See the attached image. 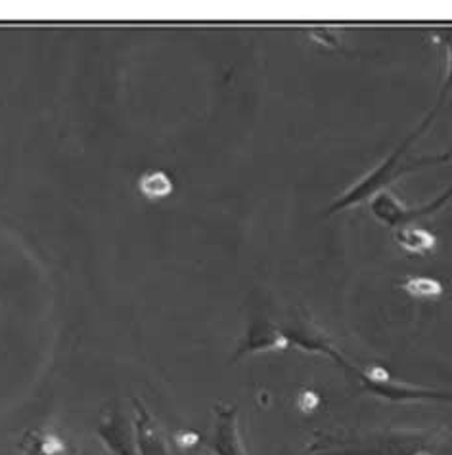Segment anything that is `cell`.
I'll list each match as a JSON object with an SVG mask.
<instances>
[{
  "mask_svg": "<svg viewBox=\"0 0 452 455\" xmlns=\"http://www.w3.org/2000/svg\"><path fill=\"white\" fill-rule=\"evenodd\" d=\"M433 433H391L387 436H367L334 440L326 455H435L430 446L437 444Z\"/></svg>",
  "mask_w": 452,
  "mask_h": 455,
  "instance_id": "1",
  "label": "cell"
},
{
  "mask_svg": "<svg viewBox=\"0 0 452 455\" xmlns=\"http://www.w3.org/2000/svg\"><path fill=\"white\" fill-rule=\"evenodd\" d=\"M334 360L353 373L359 379L362 388L368 390L374 396L385 398L389 402H452V395L441 393V390H430L397 383L383 368H375V365L359 368V365L347 362L339 352L335 354Z\"/></svg>",
  "mask_w": 452,
  "mask_h": 455,
  "instance_id": "2",
  "label": "cell"
},
{
  "mask_svg": "<svg viewBox=\"0 0 452 455\" xmlns=\"http://www.w3.org/2000/svg\"><path fill=\"white\" fill-rule=\"evenodd\" d=\"M420 134L414 132L408 140L405 142V146H400L393 156H389L387 161H383L382 165L378 169H374L372 172H368L367 176L360 182H357L353 188L349 189V192L337 201V204L330 209L332 212L335 211H342L345 207H351V205H357L360 204L362 199H367L368 196H374L378 189H382L383 186L395 182L400 174H405L408 171H416L420 167H425L430 165V163H445V161H450L452 159V154H447V156H441V157H433V159H422V161H416V163H403V157H405V151L407 148L416 140Z\"/></svg>",
  "mask_w": 452,
  "mask_h": 455,
  "instance_id": "3",
  "label": "cell"
},
{
  "mask_svg": "<svg viewBox=\"0 0 452 455\" xmlns=\"http://www.w3.org/2000/svg\"><path fill=\"white\" fill-rule=\"evenodd\" d=\"M452 197V186H448V189L445 194L439 196L432 204L418 207V209H407L400 201H397L393 196L389 194H382L374 199L372 204V211L375 217H378L382 222L389 224V226H399V224H410L412 220H416L420 217H425V214H432L439 209H443V205Z\"/></svg>",
  "mask_w": 452,
  "mask_h": 455,
  "instance_id": "4",
  "label": "cell"
},
{
  "mask_svg": "<svg viewBox=\"0 0 452 455\" xmlns=\"http://www.w3.org/2000/svg\"><path fill=\"white\" fill-rule=\"evenodd\" d=\"M217 450L221 455H246L236 427V411L221 413V425L217 435Z\"/></svg>",
  "mask_w": 452,
  "mask_h": 455,
  "instance_id": "5",
  "label": "cell"
},
{
  "mask_svg": "<svg viewBox=\"0 0 452 455\" xmlns=\"http://www.w3.org/2000/svg\"><path fill=\"white\" fill-rule=\"evenodd\" d=\"M397 239L412 255H425L435 247V237L430 232L422 230V228L407 226L397 234Z\"/></svg>",
  "mask_w": 452,
  "mask_h": 455,
  "instance_id": "6",
  "label": "cell"
},
{
  "mask_svg": "<svg viewBox=\"0 0 452 455\" xmlns=\"http://www.w3.org/2000/svg\"><path fill=\"white\" fill-rule=\"evenodd\" d=\"M433 36H435L437 44H443V46L447 48V52H448V69H447V79H445V83H443L441 94H439L437 104H435V108L432 109L430 116L425 117V123H422V129H425V131H428V126L432 124V121H433V117H435V113H437L439 106H441V104L445 102V100L448 98V94L452 92V29H441V31L433 33Z\"/></svg>",
  "mask_w": 452,
  "mask_h": 455,
  "instance_id": "7",
  "label": "cell"
},
{
  "mask_svg": "<svg viewBox=\"0 0 452 455\" xmlns=\"http://www.w3.org/2000/svg\"><path fill=\"white\" fill-rule=\"evenodd\" d=\"M405 289L412 297L422 300H432L441 295V283L432 280V277H412L405 283Z\"/></svg>",
  "mask_w": 452,
  "mask_h": 455,
  "instance_id": "8",
  "label": "cell"
}]
</instances>
